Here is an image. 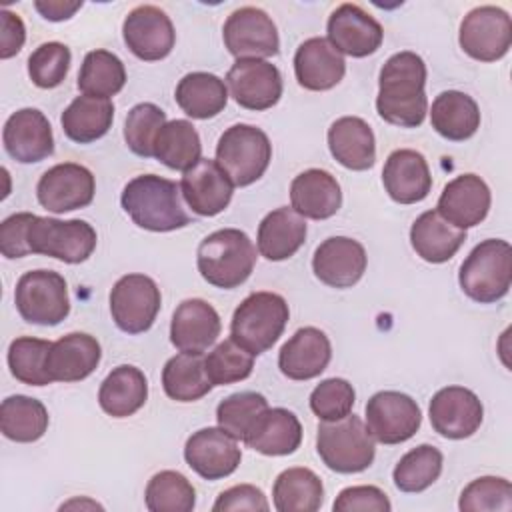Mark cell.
Here are the masks:
<instances>
[{"mask_svg": "<svg viewBox=\"0 0 512 512\" xmlns=\"http://www.w3.org/2000/svg\"><path fill=\"white\" fill-rule=\"evenodd\" d=\"M382 182L388 196L398 204H416L430 194L432 176L426 158L412 150H394L382 168Z\"/></svg>", "mask_w": 512, "mask_h": 512, "instance_id": "obj_28", "label": "cell"}, {"mask_svg": "<svg viewBox=\"0 0 512 512\" xmlns=\"http://www.w3.org/2000/svg\"><path fill=\"white\" fill-rule=\"evenodd\" d=\"M424 84L426 64L416 52L402 50L392 54L378 76V116L400 128L420 126L428 112Z\"/></svg>", "mask_w": 512, "mask_h": 512, "instance_id": "obj_1", "label": "cell"}, {"mask_svg": "<svg viewBox=\"0 0 512 512\" xmlns=\"http://www.w3.org/2000/svg\"><path fill=\"white\" fill-rule=\"evenodd\" d=\"M458 42L470 58L496 62L510 50L512 20L500 6H476L462 18Z\"/></svg>", "mask_w": 512, "mask_h": 512, "instance_id": "obj_11", "label": "cell"}, {"mask_svg": "<svg viewBox=\"0 0 512 512\" xmlns=\"http://www.w3.org/2000/svg\"><path fill=\"white\" fill-rule=\"evenodd\" d=\"M316 450L320 460L338 474H358L374 462V438L366 424L348 414L334 422H320L316 434Z\"/></svg>", "mask_w": 512, "mask_h": 512, "instance_id": "obj_6", "label": "cell"}, {"mask_svg": "<svg viewBox=\"0 0 512 512\" xmlns=\"http://www.w3.org/2000/svg\"><path fill=\"white\" fill-rule=\"evenodd\" d=\"M368 256L364 246L348 236L326 238L312 256L316 278L330 288H350L366 272Z\"/></svg>", "mask_w": 512, "mask_h": 512, "instance_id": "obj_20", "label": "cell"}, {"mask_svg": "<svg viewBox=\"0 0 512 512\" xmlns=\"http://www.w3.org/2000/svg\"><path fill=\"white\" fill-rule=\"evenodd\" d=\"M422 424V410L414 398L396 390L376 392L366 402V428L380 444L410 440Z\"/></svg>", "mask_w": 512, "mask_h": 512, "instance_id": "obj_12", "label": "cell"}, {"mask_svg": "<svg viewBox=\"0 0 512 512\" xmlns=\"http://www.w3.org/2000/svg\"><path fill=\"white\" fill-rule=\"evenodd\" d=\"M174 98L186 116L208 120L224 110L228 102V88L216 74L190 72L176 84Z\"/></svg>", "mask_w": 512, "mask_h": 512, "instance_id": "obj_36", "label": "cell"}, {"mask_svg": "<svg viewBox=\"0 0 512 512\" xmlns=\"http://www.w3.org/2000/svg\"><path fill=\"white\" fill-rule=\"evenodd\" d=\"M34 8L52 22L68 20L82 8V2H64V0H36Z\"/></svg>", "mask_w": 512, "mask_h": 512, "instance_id": "obj_56", "label": "cell"}, {"mask_svg": "<svg viewBox=\"0 0 512 512\" xmlns=\"http://www.w3.org/2000/svg\"><path fill=\"white\" fill-rule=\"evenodd\" d=\"M272 500L278 512H316L324 502V486L310 468H286L274 480Z\"/></svg>", "mask_w": 512, "mask_h": 512, "instance_id": "obj_38", "label": "cell"}, {"mask_svg": "<svg viewBox=\"0 0 512 512\" xmlns=\"http://www.w3.org/2000/svg\"><path fill=\"white\" fill-rule=\"evenodd\" d=\"M14 304L28 324L56 326L70 312L68 284L54 270H30L16 284Z\"/></svg>", "mask_w": 512, "mask_h": 512, "instance_id": "obj_9", "label": "cell"}, {"mask_svg": "<svg viewBox=\"0 0 512 512\" xmlns=\"http://www.w3.org/2000/svg\"><path fill=\"white\" fill-rule=\"evenodd\" d=\"M268 408V400L258 392H236L224 398L216 408L218 426L232 438L242 440L258 418L260 412Z\"/></svg>", "mask_w": 512, "mask_h": 512, "instance_id": "obj_49", "label": "cell"}, {"mask_svg": "<svg viewBox=\"0 0 512 512\" xmlns=\"http://www.w3.org/2000/svg\"><path fill=\"white\" fill-rule=\"evenodd\" d=\"M306 240V220L288 206L268 212L258 226V252L272 262L294 256Z\"/></svg>", "mask_w": 512, "mask_h": 512, "instance_id": "obj_32", "label": "cell"}, {"mask_svg": "<svg viewBox=\"0 0 512 512\" xmlns=\"http://www.w3.org/2000/svg\"><path fill=\"white\" fill-rule=\"evenodd\" d=\"M334 512H390L392 504L384 490L378 486H348L344 488L334 504Z\"/></svg>", "mask_w": 512, "mask_h": 512, "instance_id": "obj_52", "label": "cell"}, {"mask_svg": "<svg viewBox=\"0 0 512 512\" xmlns=\"http://www.w3.org/2000/svg\"><path fill=\"white\" fill-rule=\"evenodd\" d=\"M466 230H460L446 222L436 210L422 212L410 228V244L414 252L430 262H448L464 244Z\"/></svg>", "mask_w": 512, "mask_h": 512, "instance_id": "obj_33", "label": "cell"}, {"mask_svg": "<svg viewBox=\"0 0 512 512\" xmlns=\"http://www.w3.org/2000/svg\"><path fill=\"white\" fill-rule=\"evenodd\" d=\"M52 342L32 336H20L8 346V368L12 376L28 386H46L52 382L46 370V356Z\"/></svg>", "mask_w": 512, "mask_h": 512, "instance_id": "obj_45", "label": "cell"}, {"mask_svg": "<svg viewBox=\"0 0 512 512\" xmlns=\"http://www.w3.org/2000/svg\"><path fill=\"white\" fill-rule=\"evenodd\" d=\"M328 148L334 160L348 170H368L376 162L374 132L358 116H342L330 124Z\"/></svg>", "mask_w": 512, "mask_h": 512, "instance_id": "obj_31", "label": "cell"}, {"mask_svg": "<svg viewBox=\"0 0 512 512\" xmlns=\"http://www.w3.org/2000/svg\"><path fill=\"white\" fill-rule=\"evenodd\" d=\"M326 32V40L340 54L352 58H364L374 54L384 40V30L380 22L374 16H370L364 8L352 2L340 4L330 14Z\"/></svg>", "mask_w": 512, "mask_h": 512, "instance_id": "obj_17", "label": "cell"}, {"mask_svg": "<svg viewBox=\"0 0 512 512\" xmlns=\"http://www.w3.org/2000/svg\"><path fill=\"white\" fill-rule=\"evenodd\" d=\"M166 124V114L152 102H140L130 108L124 122V140L128 148L142 158L154 156V142L160 128Z\"/></svg>", "mask_w": 512, "mask_h": 512, "instance_id": "obj_47", "label": "cell"}, {"mask_svg": "<svg viewBox=\"0 0 512 512\" xmlns=\"http://www.w3.org/2000/svg\"><path fill=\"white\" fill-rule=\"evenodd\" d=\"M294 74L302 88L324 92L334 88L344 78L346 62L326 38L314 36L296 48Z\"/></svg>", "mask_w": 512, "mask_h": 512, "instance_id": "obj_27", "label": "cell"}, {"mask_svg": "<svg viewBox=\"0 0 512 512\" xmlns=\"http://www.w3.org/2000/svg\"><path fill=\"white\" fill-rule=\"evenodd\" d=\"M222 38L224 46L236 60H264L276 56L280 50L276 24L256 6H242L234 10L224 22Z\"/></svg>", "mask_w": 512, "mask_h": 512, "instance_id": "obj_13", "label": "cell"}, {"mask_svg": "<svg viewBox=\"0 0 512 512\" xmlns=\"http://www.w3.org/2000/svg\"><path fill=\"white\" fill-rule=\"evenodd\" d=\"M180 194V184L156 174H140L124 186L120 204L136 226L172 232L190 224Z\"/></svg>", "mask_w": 512, "mask_h": 512, "instance_id": "obj_2", "label": "cell"}, {"mask_svg": "<svg viewBox=\"0 0 512 512\" xmlns=\"http://www.w3.org/2000/svg\"><path fill=\"white\" fill-rule=\"evenodd\" d=\"M272 160V144L264 130L252 124H234L216 144V162L234 186H250L264 176Z\"/></svg>", "mask_w": 512, "mask_h": 512, "instance_id": "obj_7", "label": "cell"}, {"mask_svg": "<svg viewBox=\"0 0 512 512\" xmlns=\"http://www.w3.org/2000/svg\"><path fill=\"white\" fill-rule=\"evenodd\" d=\"M356 392L344 378H326L310 394V408L322 422H334L352 412Z\"/></svg>", "mask_w": 512, "mask_h": 512, "instance_id": "obj_51", "label": "cell"}, {"mask_svg": "<svg viewBox=\"0 0 512 512\" xmlns=\"http://www.w3.org/2000/svg\"><path fill=\"white\" fill-rule=\"evenodd\" d=\"M430 124L442 138L464 142L480 128V108L466 92L444 90L432 102Z\"/></svg>", "mask_w": 512, "mask_h": 512, "instance_id": "obj_35", "label": "cell"}, {"mask_svg": "<svg viewBox=\"0 0 512 512\" xmlns=\"http://www.w3.org/2000/svg\"><path fill=\"white\" fill-rule=\"evenodd\" d=\"M114 120V104L106 98L76 96L60 116L64 134L78 144H90L102 138Z\"/></svg>", "mask_w": 512, "mask_h": 512, "instance_id": "obj_37", "label": "cell"}, {"mask_svg": "<svg viewBox=\"0 0 512 512\" xmlns=\"http://www.w3.org/2000/svg\"><path fill=\"white\" fill-rule=\"evenodd\" d=\"M206 374L212 386H226L246 380L254 368V356L238 346L232 338L216 344L212 352L204 358Z\"/></svg>", "mask_w": 512, "mask_h": 512, "instance_id": "obj_46", "label": "cell"}, {"mask_svg": "<svg viewBox=\"0 0 512 512\" xmlns=\"http://www.w3.org/2000/svg\"><path fill=\"white\" fill-rule=\"evenodd\" d=\"M220 316L202 298H188L178 304L170 322V342L180 352L202 354L220 336Z\"/></svg>", "mask_w": 512, "mask_h": 512, "instance_id": "obj_24", "label": "cell"}, {"mask_svg": "<svg viewBox=\"0 0 512 512\" xmlns=\"http://www.w3.org/2000/svg\"><path fill=\"white\" fill-rule=\"evenodd\" d=\"M184 460L204 480H220L238 468L242 452L236 438H232L220 426H208L196 430L186 440Z\"/></svg>", "mask_w": 512, "mask_h": 512, "instance_id": "obj_19", "label": "cell"}, {"mask_svg": "<svg viewBox=\"0 0 512 512\" xmlns=\"http://www.w3.org/2000/svg\"><path fill=\"white\" fill-rule=\"evenodd\" d=\"M458 508L462 512H510L512 484L500 476H480L462 490Z\"/></svg>", "mask_w": 512, "mask_h": 512, "instance_id": "obj_48", "label": "cell"}, {"mask_svg": "<svg viewBox=\"0 0 512 512\" xmlns=\"http://www.w3.org/2000/svg\"><path fill=\"white\" fill-rule=\"evenodd\" d=\"M462 292L480 304L502 300L512 284V248L506 240L488 238L472 248L458 272Z\"/></svg>", "mask_w": 512, "mask_h": 512, "instance_id": "obj_5", "label": "cell"}, {"mask_svg": "<svg viewBox=\"0 0 512 512\" xmlns=\"http://www.w3.org/2000/svg\"><path fill=\"white\" fill-rule=\"evenodd\" d=\"M290 310L276 292L248 294L232 314L230 338L252 356L270 350L282 336Z\"/></svg>", "mask_w": 512, "mask_h": 512, "instance_id": "obj_4", "label": "cell"}, {"mask_svg": "<svg viewBox=\"0 0 512 512\" xmlns=\"http://www.w3.org/2000/svg\"><path fill=\"white\" fill-rule=\"evenodd\" d=\"M202 142L192 122L170 120L166 122L154 142V158L172 170L186 172L202 156Z\"/></svg>", "mask_w": 512, "mask_h": 512, "instance_id": "obj_41", "label": "cell"}, {"mask_svg": "<svg viewBox=\"0 0 512 512\" xmlns=\"http://www.w3.org/2000/svg\"><path fill=\"white\" fill-rule=\"evenodd\" d=\"M180 192L194 214L216 216L228 208L234 194V184L216 160L200 158L182 174Z\"/></svg>", "mask_w": 512, "mask_h": 512, "instance_id": "obj_22", "label": "cell"}, {"mask_svg": "<svg viewBox=\"0 0 512 512\" xmlns=\"http://www.w3.org/2000/svg\"><path fill=\"white\" fill-rule=\"evenodd\" d=\"M100 342L86 332H70L52 342L46 356V370L52 382H80L100 364Z\"/></svg>", "mask_w": 512, "mask_h": 512, "instance_id": "obj_26", "label": "cell"}, {"mask_svg": "<svg viewBox=\"0 0 512 512\" xmlns=\"http://www.w3.org/2000/svg\"><path fill=\"white\" fill-rule=\"evenodd\" d=\"M122 36L128 50L146 62L166 58L176 42L172 20L164 10L152 4H140L126 14Z\"/></svg>", "mask_w": 512, "mask_h": 512, "instance_id": "obj_15", "label": "cell"}, {"mask_svg": "<svg viewBox=\"0 0 512 512\" xmlns=\"http://www.w3.org/2000/svg\"><path fill=\"white\" fill-rule=\"evenodd\" d=\"M26 40V28L18 14L10 10H0V58H12L18 54Z\"/></svg>", "mask_w": 512, "mask_h": 512, "instance_id": "obj_55", "label": "cell"}, {"mask_svg": "<svg viewBox=\"0 0 512 512\" xmlns=\"http://www.w3.org/2000/svg\"><path fill=\"white\" fill-rule=\"evenodd\" d=\"M148 398V380L144 372L130 364H120L104 378L98 390L100 408L112 418L136 414Z\"/></svg>", "mask_w": 512, "mask_h": 512, "instance_id": "obj_34", "label": "cell"}, {"mask_svg": "<svg viewBox=\"0 0 512 512\" xmlns=\"http://www.w3.org/2000/svg\"><path fill=\"white\" fill-rule=\"evenodd\" d=\"M490 188L476 174H460L450 180L436 204V212L452 226L466 230L480 224L490 210Z\"/></svg>", "mask_w": 512, "mask_h": 512, "instance_id": "obj_23", "label": "cell"}, {"mask_svg": "<svg viewBox=\"0 0 512 512\" xmlns=\"http://www.w3.org/2000/svg\"><path fill=\"white\" fill-rule=\"evenodd\" d=\"M236 104L246 110H268L282 96V74L268 60H236L226 74Z\"/></svg>", "mask_w": 512, "mask_h": 512, "instance_id": "obj_18", "label": "cell"}, {"mask_svg": "<svg viewBox=\"0 0 512 512\" xmlns=\"http://www.w3.org/2000/svg\"><path fill=\"white\" fill-rule=\"evenodd\" d=\"M144 500L150 512H192L196 490L184 474L162 470L148 480Z\"/></svg>", "mask_w": 512, "mask_h": 512, "instance_id": "obj_44", "label": "cell"}, {"mask_svg": "<svg viewBox=\"0 0 512 512\" xmlns=\"http://www.w3.org/2000/svg\"><path fill=\"white\" fill-rule=\"evenodd\" d=\"M290 208L302 218L326 220L342 206V190L338 180L320 168L300 172L290 184Z\"/></svg>", "mask_w": 512, "mask_h": 512, "instance_id": "obj_30", "label": "cell"}, {"mask_svg": "<svg viewBox=\"0 0 512 512\" xmlns=\"http://www.w3.org/2000/svg\"><path fill=\"white\" fill-rule=\"evenodd\" d=\"M432 428L450 440H462L472 436L484 418V406L480 398L464 386L440 388L428 406Z\"/></svg>", "mask_w": 512, "mask_h": 512, "instance_id": "obj_16", "label": "cell"}, {"mask_svg": "<svg viewBox=\"0 0 512 512\" xmlns=\"http://www.w3.org/2000/svg\"><path fill=\"white\" fill-rule=\"evenodd\" d=\"M160 304V288L146 274H126L118 278L110 292L112 320L126 334L150 330L160 312Z\"/></svg>", "mask_w": 512, "mask_h": 512, "instance_id": "obj_10", "label": "cell"}, {"mask_svg": "<svg viewBox=\"0 0 512 512\" xmlns=\"http://www.w3.org/2000/svg\"><path fill=\"white\" fill-rule=\"evenodd\" d=\"M96 182L92 172L76 162H62L48 168L38 184V202L56 214L78 210L94 200Z\"/></svg>", "mask_w": 512, "mask_h": 512, "instance_id": "obj_14", "label": "cell"}, {"mask_svg": "<svg viewBox=\"0 0 512 512\" xmlns=\"http://www.w3.org/2000/svg\"><path fill=\"white\" fill-rule=\"evenodd\" d=\"M74 504L84 506L80 500H72V502H68V504H62V510H64V508H68V506H74ZM86 504H88V506H92V508H102V506H100V504H96V502H86Z\"/></svg>", "mask_w": 512, "mask_h": 512, "instance_id": "obj_57", "label": "cell"}, {"mask_svg": "<svg viewBox=\"0 0 512 512\" xmlns=\"http://www.w3.org/2000/svg\"><path fill=\"white\" fill-rule=\"evenodd\" d=\"M200 276L224 290H232L248 280L256 264V246L238 228H222L208 234L196 252Z\"/></svg>", "mask_w": 512, "mask_h": 512, "instance_id": "obj_3", "label": "cell"}, {"mask_svg": "<svg viewBox=\"0 0 512 512\" xmlns=\"http://www.w3.org/2000/svg\"><path fill=\"white\" fill-rule=\"evenodd\" d=\"M332 358L328 336L314 326L296 330L280 348L278 368L290 380H312L320 376Z\"/></svg>", "mask_w": 512, "mask_h": 512, "instance_id": "obj_25", "label": "cell"}, {"mask_svg": "<svg viewBox=\"0 0 512 512\" xmlns=\"http://www.w3.org/2000/svg\"><path fill=\"white\" fill-rule=\"evenodd\" d=\"M2 142L20 164L40 162L54 152L52 126L38 108H20L10 114L2 130Z\"/></svg>", "mask_w": 512, "mask_h": 512, "instance_id": "obj_21", "label": "cell"}, {"mask_svg": "<svg viewBox=\"0 0 512 512\" xmlns=\"http://www.w3.org/2000/svg\"><path fill=\"white\" fill-rule=\"evenodd\" d=\"M162 388L176 402H194L212 390V382L204 368V356L180 352L162 368Z\"/></svg>", "mask_w": 512, "mask_h": 512, "instance_id": "obj_39", "label": "cell"}, {"mask_svg": "<svg viewBox=\"0 0 512 512\" xmlns=\"http://www.w3.org/2000/svg\"><path fill=\"white\" fill-rule=\"evenodd\" d=\"M214 512H234V510H270L264 492L252 484H236L218 494L212 504Z\"/></svg>", "mask_w": 512, "mask_h": 512, "instance_id": "obj_53", "label": "cell"}, {"mask_svg": "<svg viewBox=\"0 0 512 512\" xmlns=\"http://www.w3.org/2000/svg\"><path fill=\"white\" fill-rule=\"evenodd\" d=\"M96 230L86 220L36 216L26 228L28 254H44L66 264H80L96 248Z\"/></svg>", "mask_w": 512, "mask_h": 512, "instance_id": "obj_8", "label": "cell"}, {"mask_svg": "<svg viewBox=\"0 0 512 512\" xmlns=\"http://www.w3.org/2000/svg\"><path fill=\"white\" fill-rule=\"evenodd\" d=\"M444 456L432 444H420L406 452L392 470L394 486L400 492L416 494L430 488L442 474Z\"/></svg>", "mask_w": 512, "mask_h": 512, "instance_id": "obj_43", "label": "cell"}, {"mask_svg": "<svg viewBox=\"0 0 512 512\" xmlns=\"http://www.w3.org/2000/svg\"><path fill=\"white\" fill-rule=\"evenodd\" d=\"M242 442L264 456H288L302 442V424L286 408H266L252 422Z\"/></svg>", "mask_w": 512, "mask_h": 512, "instance_id": "obj_29", "label": "cell"}, {"mask_svg": "<svg viewBox=\"0 0 512 512\" xmlns=\"http://www.w3.org/2000/svg\"><path fill=\"white\" fill-rule=\"evenodd\" d=\"M46 406L30 396L14 394L0 404V430L8 440L14 442H36L48 430Z\"/></svg>", "mask_w": 512, "mask_h": 512, "instance_id": "obj_40", "label": "cell"}, {"mask_svg": "<svg viewBox=\"0 0 512 512\" xmlns=\"http://www.w3.org/2000/svg\"><path fill=\"white\" fill-rule=\"evenodd\" d=\"M70 48L62 42H44L28 56V76L38 88H56L70 70Z\"/></svg>", "mask_w": 512, "mask_h": 512, "instance_id": "obj_50", "label": "cell"}, {"mask_svg": "<svg viewBox=\"0 0 512 512\" xmlns=\"http://www.w3.org/2000/svg\"><path fill=\"white\" fill-rule=\"evenodd\" d=\"M126 84L122 60L108 50H92L84 56L78 74V90L86 96L106 98L118 94Z\"/></svg>", "mask_w": 512, "mask_h": 512, "instance_id": "obj_42", "label": "cell"}, {"mask_svg": "<svg viewBox=\"0 0 512 512\" xmlns=\"http://www.w3.org/2000/svg\"><path fill=\"white\" fill-rule=\"evenodd\" d=\"M34 214L18 212L8 216L0 224V252L6 258H24L28 256L26 248V228Z\"/></svg>", "mask_w": 512, "mask_h": 512, "instance_id": "obj_54", "label": "cell"}]
</instances>
